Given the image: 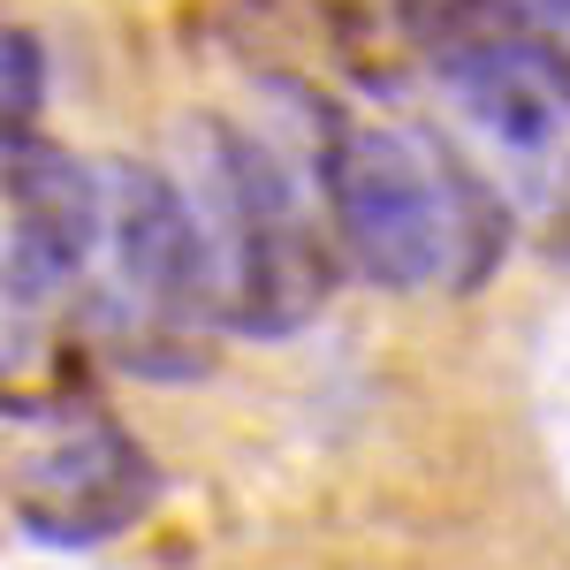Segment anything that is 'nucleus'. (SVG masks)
Segmentation results:
<instances>
[{"mask_svg":"<svg viewBox=\"0 0 570 570\" xmlns=\"http://www.w3.org/2000/svg\"><path fill=\"white\" fill-rule=\"evenodd\" d=\"M115 266H122V289H130L153 335H168L190 312H220V252L206 244L198 214L183 206V190L153 168H115ZM137 373H160V343H145Z\"/></svg>","mask_w":570,"mask_h":570,"instance_id":"3","label":"nucleus"},{"mask_svg":"<svg viewBox=\"0 0 570 570\" xmlns=\"http://www.w3.org/2000/svg\"><path fill=\"white\" fill-rule=\"evenodd\" d=\"M540 244H548V259H570V190L540 214Z\"/></svg>","mask_w":570,"mask_h":570,"instance_id":"7","label":"nucleus"},{"mask_svg":"<svg viewBox=\"0 0 570 570\" xmlns=\"http://www.w3.org/2000/svg\"><path fill=\"white\" fill-rule=\"evenodd\" d=\"M214 198H220V320L244 335H289L327 297V252L297 220L282 168L252 137L214 130Z\"/></svg>","mask_w":570,"mask_h":570,"instance_id":"2","label":"nucleus"},{"mask_svg":"<svg viewBox=\"0 0 570 570\" xmlns=\"http://www.w3.org/2000/svg\"><path fill=\"white\" fill-rule=\"evenodd\" d=\"M532 8H540V23H548V31L570 46V0H532Z\"/></svg>","mask_w":570,"mask_h":570,"instance_id":"8","label":"nucleus"},{"mask_svg":"<svg viewBox=\"0 0 570 570\" xmlns=\"http://www.w3.org/2000/svg\"><path fill=\"white\" fill-rule=\"evenodd\" d=\"M99 190L46 137H8V305L53 297L99 244Z\"/></svg>","mask_w":570,"mask_h":570,"instance_id":"5","label":"nucleus"},{"mask_svg":"<svg viewBox=\"0 0 570 570\" xmlns=\"http://www.w3.org/2000/svg\"><path fill=\"white\" fill-rule=\"evenodd\" d=\"M320 183H327L335 236L389 289H426V282H464L472 289L494 266L502 236H510L502 206L480 183L449 153H434L426 137H403V130L327 115Z\"/></svg>","mask_w":570,"mask_h":570,"instance_id":"1","label":"nucleus"},{"mask_svg":"<svg viewBox=\"0 0 570 570\" xmlns=\"http://www.w3.org/2000/svg\"><path fill=\"white\" fill-rule=\"evenodd\" d=\"M153 502V464L137 456V441L107 419H77L46 441L16 480L23 525L53 548H91L107 532H122Z\"/></svg>","mask_w":570,"mask_h":570,"instance_id":"4","label":"nucleus"},{"mask_svg":"<svg viewBox=\"0 0 570 570\" xmlns=\"http://www.w3.org/2000/svg\"><path fill=\"white\" fill-rule=\"evenodd\" d=\"M0 61H8V137H16V130H31V115H39V39L8 31Z\"/></svg>","mask_w":570,"mask_h":570,"instance_id":"6","label":"nucleus"}]
</instances>
